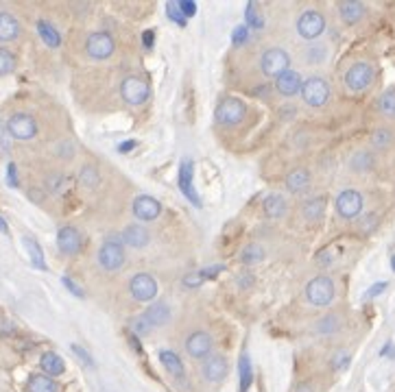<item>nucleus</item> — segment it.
Wrapping results in <instances>:
<instances>
[{"label":"nucleus","instance_id":"f257e3e1","mask_svg":"<svg viewBox=\"0 0 395 392\" xmlns=\"http://www.w3.org/2000/svg\"><path fill=\"white\" fill-rule=\"evenodd\" d=\"M374 81H376V68H374V63L365 61V59L354 61L343 75L345 89L352 91V94H363V91H367L371 85H374Z\"/></svg>","mask_w":395,"mask_h":392},{"label":"nucleus","instance_id":"f03ea898","mask_svg":"<svg viewBox=\"0 0 395 392\" xmlns=\"http://www.w3.org/2000/svg\"><path fill=\"white\" fill-rule=\"evenodd\" d=\"M96 260H99V266L105 272H118V270H123L125 264H127V251H125L123 238L120 236H107V240L99 248Z\"/></svg>","mask_w":395,"mask_h":392},{"label":"nucleus","instance_id":"7ed1b4c3","mask_svg":"<svg viewBox=\"0 0 395 392\" xmlns=\"http://www.w3.org/2000/svg\"><path fill=\"white\" fill-rule=\"evenodd\" d=\"M306 298H308V303L315 308H327L334 303L337 298V284L332 277L327 274H317L308 282L306 286Z\"/></svg>","mask_w":395,"mask_h":392},{"label":"nucleus","instance_id":"20e7f679","mask_svg":"<svg viewBox=\"0 0 395 392\" xmlns=\"http://www.w3.org/2000/svg\"><path fill=\"white\" fill-rule=\"evenodd\" d=\"M327 29V20L319 9H303L295 20V31L303 42H317Z\"/></svg>","mask_w":395,"mask_h":392},{"label":"nucleus","instance_id":"39448f33","mask_svg":"<svg viewBox=\"0 0 395 392\" xmlns=\"http://www.w3.org/2000/svg\"><path fill=\"white\" fill-rule=\"evenodd\" d=\"M299 94H301V99H303L306 105L319 109V107H325L327 101H330L332 85H330V81H327L325 77L313 75V77H308V79L301 83V91H299Z\"/></svg>","mask_w":395,"mask_h":392},{"label":"nucleus","instance_id":"423d86ee","mask_svg":"<svg viewBox=\"0 0 395 392\" xmlns=\"http://www.w3.org/2000/svg\"><path fill=\"white\" fill-rule=\"evenodd\" d=\"M291 68V55L280 49V46H271L260 55V72L267 79H277L282 72H287Z\"/></svg>","mask_w":395,"mask_h":392},{"label":"nucleus","instance_id":"0eeeda50","mask_svg":"<svg viewBox=\"0 0 395 392\" xmlns=\"http://www.w3.org/2000/svg\"><path fill=\"white\" fill-rule=\"evenodd\" d=\"M245 116H247V105L236 96L223 99L214 111V120L221 127H236L245 120Z\"/></svg>","mask_w":395,"mask_h":392},{"label":"nucleus","instance_id":"6e6552de","mask_svg":"<svg viewBox=\"0 0 395 392\" xmlns=\"http://www.w3.org/2000/svg\"><path fill=\"white\" fill-rule=\"evenodd\" d=\"M363 207H365V198L356 188H347L343 192H339L337 201H334V210L337 216L341 220H356L363 214Z\"/></svg>","mask_w":395,"mask_h":392},{"label":"nucleus","instance_id":"1a4fd4ad","mask_svg":"<svg viewBox=\"0 0 395 392\" xmlns=\"http://www.w3.org/2000/svg\"><path fill=\"white\" fill-rule=\"evenodd\" d=\"M85 53L94 61H105L116 53V39L107 31H94L85 39Z\"/></svg>","mask_w":395,"mask_h":392},{"label":"nucleus","instance_id":"9d476101","mask_svg":"<svg viewBox=\"0 0 395 392\" xmlns=\"http://www.w3.org/2000/svg\"><path fill=\"white\" fill-rule=\"evenodd\" d=\"M120 96L127 105L131 107H140L151 99V87L144 79L129 75L120 81Z\"/></svg>","mask_w":395,"mask_h":392},{"label":"nucleus","instance_id":"9b49d317","mask_svg":"<svg viewBox=\"0 0 395 392\" xmlns=\"http://www.w3.org/2000/svg\"><path fill=\"white\" fill-rule=\"evenodd\" d=\"M7 131L13 140H20V142H27V140H33L39 131V125L37 120L31 116L27 111H18L13 116L7 120Z\"/></svg>","mask_w":395,"mask_h":392},{"label":"nucleus","instance_id":"f8f14e48","mask_svg":"<svg viewBox=\"0 0 395 392\" xmlns=\"http://www.w3.org/2000/svg\"><path fill=\"white\" fill-rule=\"evenodd\" d=\"M129 292L140 303L153 301V298L158 296V282H156V277L149 274V272H136L134 277H131V282H129Z\"/></svg>","mask_w":395,"mask_h":392},{"label":"nucleus","instance_id":"ddd939ff","mask_svg":"<svg viewBox=\"0 0 395 392\" xmlns=\"http://www.w3.org/2000/svg\"><path fill=\"white\" fill-rule=\"evenodd\" d=\"M186 353L192 360H206L208 355L214 353V340L208 331L203 329H194L188 338H186Z\"/></svg>","mask_w":395,"mask_h":392},{"label":"nucleus","instance_id":"4468645a","mask_svg":"<svg viewBox=\"0 0 395 392\" xmlns=\"http://www.w3.org/2000/svg\"><path fill=\"white\" fill-rule=\"evenodd\" d=\"M227 373H230V364L221 353H212L201 362V375L208 384H223Z\"/></svg>","mask_w":395,"mask_h":392},{"label":"nucleus","instance_id":"2eb2a0df","mask_svg":"<svg viewBox=\"0 0 395 392\" xmlns=\"http://www.w3.org/2000/svg\"><path fill=\"white\" fill-rule=\"evenodd\" d=\"M57 246H59V253L65 258H73L81 251L83 246V238H81V232L73 225H65L57 232Z\"/></svg>","mask_w":395,"mask_h":392},{"label":"nucleus","instance_id":"dca6fc26","mask_svg":"<svg viewBox=\"0 0 395 392\" xmlns=\"http://www.w3.org/2000/svg\"><path fill=\"white\" fill-rule=\"evenodd\" d=\"M177 183H180L182 194L194 207H201V198H199V194H196V190H194V164H192L190 159H184L182 164H180V179H177Z\"/></svg>","mask_w":395,"mask_h":392},{"label":"nucleus","instance_id":"f3484780","mask_svg":"<svg viewBox=\"0 0 395 392\" xmlns=\"http://www.w3.org/2000/svg\"><path fill=\"white\" fill-rule=\"evenodd\" d=\"M131 210H134V216L142 222H151V220H158L162 214V205L158 198H153L149 194H140L136 196L134 205H131Z\"/></svg>","mask_w":395,"mask_h":392},{"label":"nucleus","instance_id":"a211bd4d","mask_svg":"<svg viewBox=\"0 0 395 392\" xmlns=\"http://www.w3.org/2000/svg\"><path fill=\"white\" fill-rule=\"evenodd\" d=\"M301 83H303L301 75L297 70H293V68H289L287 72H282L275 79V91H277L280 96H284V99H293V96H297L299 91H301Z\"/></svg>","mask_w":395,"mask_h":392},{"label":"nucleus","instance_id":"6ab92c4d","mask_svg":"<svg viewBox=\"0 0 395 392\" xmlns=\"http://www.w3.org/2000/svg\"><path fill=\"white\" fill-rule=\"evenodd\" d=\"M301 59L306 65H313V68H321L330 61V46L325 42L317 39V42H311L306 49L301 51Z\"/></svg>","mask_w":395,"mask_h":392},{"label":"nucleus","instance_id":"aec40b11","mask_svg":"<svg viewBox=\"0 0 395 392\" xmlns=\"http://www.w3.org/2000/svg\"><path fill=\"white\" fill-rule=\"evenodd\" d=\"M120 238H123V244L125 246H131V248H144L146 244H149V240H151V236H149V229L146 227H142V225H138V222H131V225H127L125 229H123V234H120Z\"/></svg>","mask_w":395,"mask_h":392},{"label":"nucleus","instance_id":"412c9836","mask_svg":"<svg viewBox=\"0 0 395 392\" xmlns=\"http://www.w3.org/2000/svg\"><path fill=\"white\" fill-rule=\"evenodd\" d=\"M311 183H313V175H311V170L308 168H293L289 175H287V179H284V186H287V190L289 192H293V194H303L306 190L311 188Z\"/></svg>","mask_w":395,"mask_h":392},{"label":"nucleus","instance_id":"4be33fe9","mask_svg":"<svg viewBox=\"0 0 395 392\" xmlns=\"http://www.w3.org/2000/svg\"><path fill=\"white\" fill-rule=\"evenodd\" d=\"M160 362H162V366H164V371L173 377V379H177V381H184L186 379V368H184V362H182V358L175 353V351H170V349H162L160 351Z\"/></svg>","mask_w":395,"mask_h":392},{"label":"nucleus","instance_id":"5701e85b","mask_svg":"<svg viewBox=\"0 0 395 392\" xmlns=\"http://www.w3.org/2000/svg\"><path fill=\"white\" fill-rule=\"evenodd\" d=\"M339 15L347 27H354L367 15V7L358 0H345V3L339 5Z\"/></svg>","mask_w":395,"mask_h":392},{"label":"nucleus","instance_id":"b1692460","mask_svg":"<svg viewBox=\"0 0 395 392\" xmlns=\"http://www.w3.org/2000/svg\"><path fill=\"white\" fill-rule=\"evenodd\" d=\"M262 210H265V216L271 220H277L282 216H287L289 212V201L284 198L282 194H267L265 201H262Z\"/></svg>","mask_w":395,"mask_h":392},{"label":"nucleus","instance_id":"393cba45","mask_svg":"<svg viewBox=\"0 0 395 392\" xmlns=\"http://www.w3.org/2000/svg\"><path fill=\"white\" fill-rule=\"evenodd\" d=\"M142 316L151 325V329H158V327H164V325H168V322H170V308L166 303L158 301V303L149 305Z\"/></svg>","mask_w":395,"mask_h":392},{"label":"nucleus","instance_id":"a878e982","mask_svg":"<svg viewBox=\"0 0 395 392\" xmlns=\"http://www.w3.org/2000/svg\"><path fill=\"white\" fill-rule=\"evenodd\" d=\"M39 368H42V373L44 375H49V377H59L65 373V362L59 353L55 351H46V353H42L39 358Z\"/></svg>","mask_w":395,"mask_h":392},{"label":"nucleus","instance_id":"bb28decb","mask_svg":"<svg viewBox=\"0 0 395 392\" xmlns=\"http://www.w3.org/2000/svg\"><path fill=\"white\" fill-rule=\"evenodd\" d=\"M20 33V20L9 11H0V42H15Z\"/></svg>","mask_w":395,"mask_h":392},{"label":"nucleus","instance_id":"cd10ccee","mask_svg":"<svg viewBox=\"0 0 395 392\" xmlns=\"http://www.w3.org/2000/svg\"><path fill=\"white\" fill-rule=\"evenodd\" d=\"M35 27H37V33H39V37H42V42L49 46V49H59L61 46V33L57 31V27L53 25L51 20H46V18H39L37 22H35Z\"/></svg>","mask_w":395,"mask_h":392},{"label":"nucleus","instance_id":"c85d7f7f","mask_svg":"<svg viewBox=\"0 0 395 392\" xmlns=\"http://www.w3.org/2000/svg\"><path fill=\"white\" fill-rule=\"evenodd\" d=\"M323 212H325V196H313L308 201H303L301 205V218L306 222H319L323 218Z\"/></svg>","mask_w":395,"mask_h":392},{"label":"nucleus","instance_id":"c756f323","mask_svg":"<svg viewBox=\"0 0 395 392\" xmlns=\"http://www.w3.org/2000/svg\"><path fill=\"white\" fill-rule=\"evenodd\" d=\"M341 327H343V320L339 314H325L315 322V334L323 336V338H330V336H337L341 331Z\"/></svg>","mask_w":395,"mask_h":392},{"label":"nucleus","instance_id":"7c9ffc66","mask_svg":"<svg viewBox=\"0 0 395 392\" xmlns=\"http://www.w3.org/2000/svg\"><path fill=\"white\" fill-rule=\"evenodd\" d=\"M27 392H61V388L53 377L44 373H35L27 381Z\"/></svg>","mask_w":395,"mask_h":392},{"label":"nucleus","instance_id":"2f4dec72","mask_svg":"<svg viewBox=\"0 0 395 392\" xmlns=\"http://www.w3.org/2000/svg\"><path fill=\"white\" fill-rule=\"evenodd\" d=\"M238 379H240V388H238L240 392H247L253 384V368L247 353H243L238 360Z\"/></svg>","mask_w":395,"mask_h":392},{"label":"nucleus","instance_id":"473e14b6","mask_svg":"<svg viewBox=\"0 0 395 392\" xmlns=\"http://www.w3.org/2000/svg\"><path fill=\"white\" fill-rule=\"evenodd\" d=\"M22 244H25V248H27V253H29L31 264H33L37 270H46V260H44V251H42V246L37 244V240L31 238V236H25V238H22Z\"/></svg>","mask_w":395,"mask_h":392},{"label":"nucleus","instance_id":"72a5a7b5","mask_svg":"<svg viewBox=\"0 0 395 392\" xmlns=\"http://www.w3.org/2000/svg\"><path fill=\"white\" fill-rule=\"evenodd\" d=\"M374 166H376V159L371 151H356L352 159H349V168L356 172H369Z\"/></svg>","mask_w":395,"mask_h":392},{"label":"nucleus","instance_id":"f704fd0d","mask_svg":"<svg viewBox=\"0 0 395 392\" xmlns=\"http://www.w3.org/2000/svg\"><path fill=\"white\" fill-rule=\"evenodd\" d=\"M79 183L85 188V190H94L99 188V183H101V172L94 164H85L79 172Z\"/></svg>","mask_w":395,"mask_h":392},{"label":"nucleus","instance_id":"c9c22d12","mask_svg":"<svg viewBox=\"0 0 395 392\" xmlns=\"http://www.w3.org/2000/svg\"><path fill=\"white\" fill-rule=\"evenodd\" d=\"M378 111L387 118H395V87H389L384 89L382 94L378 96V103H376Z\"/></svg>","mask_w":395,"mask_h":392},{"label":"nucleus","instance_id":"e433bc0d","mask_svg":"<svg viewBox=\"0 0 395 392\" xmlns=\"http://www.w3.org/2000/svg\"><path fill=\"white\" fill-rule=\"evenodd\" d=\"M393 142H395V133H393L391 129H387V127L376 129V131H374V135H371V146L378 148V151L389 148Z\"/></svg>","mask_w":395,"mask_h":392},{"label":"nucleus","instance_id":"4c0bfd02","mask_svg":"<svg viewBox=\"0 0 395 392\" xmlns=\"http://www.w3.org/2000/svg\"><path fill=\"white\" fill-rule=\"evenodd\" d=\"M265 248H262L260 244H247L245 248H243V253H240V262L243 264H247V266H251V264H260L262 260H265Z\"/></svg>","mask_w":395,"mask_h":392},{"label":"nucleus","instance_id":"58836bf2","mask_svg":"<svg viewBox=\"0 0 395 392\" xmlns=\"http://www.w3.org/2000/svg\"><path fill=\"white\" fill-rule=\"evenodd\" d=\"M15 68H18V57L9 49H5V46H0V77L15 72Z\"/></svg>","mask_w":395,"mask_h":392},{"label":"nucleus","instance_id":"ea45409f","mask_svg":"<svg viewBox=\"0 0 395 392\" xmlns=\"http://www.w3.org/2000/svg\"><path fill=\"white\" fill-rule=\"evenodd\" d=\"M245 20H247V29H262L265 27V18L260 13V7L258 3H247L245 7Z\"/></svg>","mask_w":395,"mask_h":392},{"label":"nucleus","instance_id":"a19ab883","mask_svg":"<svg viewBox=\"0 0 395 392\" xmlns=\"http://www.w3.org/2000/svg\"><path fill=\"white\" fill-rule=\"evenodd\" d=\"M65 190V175L63 172H51L46 177V192L53 194V196H59L63 194Z\"/></svg>","mask_w":395,"mask_h":392},{"label":"nucleus","instance_id":"79ce46f5","mask_svg":"<svg viewBox=\"0 0 395 392\" xmlns=\"http://www.w3.org/2000/svg\"><path fill=\"white\" fill-rule=\"evenodd\" d=\"M129 331L136 334V336H146V334H151V325L144 320V316L140 314V316L129 320Z\"/></svg>","mask_w":395,"mask_h":392},{"label":"nucleus","instance_id":"37998d69","mask_svg":"<svg viewBox=\"0 0 395 392\" xmlns=\"http://www.w3.org/2000/svg\"><path fill=\"white\" fill-rule=\"evenodd\" d=\"M166 15H168L177 27H186V25H188V20L184 18V13L180 11V5L175 3V0H173V3H166Z\"/></svg>","mask_w":395,"mask_h":392},{"label":"nucleus","instance_id":"c03bdc74","mask_svg":"<svg viewBox=\"0 0 395 392\" xmlns=\"http://www.w3.org/2000/svg\"><path fill=\"white\" fill-rule=\"evenodd\" d=\"M249 35H251V31L247 29V25H238V27L232 31V44H234V46H243V44H247Z\"/></svg>","mask_w":395,"mask_h":392},{"label":"nucleus","instance_id":"a18cd8bd","mask_svg":"<svg viewBox=\"0 0 395 392\" xmlns=\"http://www.w3.org/2000/svg\"><path fill=\"white\" fill-rule=\"evenodd\" d=\"M347 364H349V353L345 349L337 351L334 358H332V362H330L332 371H343V368H347Z\"/></svg>","mask_w":395,"mask_h":392},{"label":"nucleus","instance_id":"49530a36","mask_svg":"<svg viewBox=\"0 0 395 392\" xmlns=\"http://www.w3.org/2000/svg\"><path fill=\"white\" fill-rule=\"evenodd\" d=\"M70 349H73V353H75V355H77V358H79L87 368H94V358H92L90 353H87V351L81 347V344H73Z\"/></svg>","mask_w":395,"mask_h":392},{"label":"nucleus","instance_id":"de8ad7c7","mask_svg":"<svg viewBox=\"0 0 395 392\" xmlns=\"http://www.w3.org/2000/svg\"><path fill=\"white\" fill-rule=\"evenodd\" d=\"M177 5H180V11L184 13V18H186V20L196 15V3H194V0H180Z\"/></svg>","mask_w":395,"mask_h":392},{"label":"nucleus","instance_id":"09e8293b","mask_svg":"<svg viewBox=\"0 0 395 392\" xmlns=\"http://www.w3.org/2000/svg\"><path fill=\"white\" fill-rule=\"evenodd\" d=\"M61 282H63V286L68 288V290H70V292H73L77 298H85V290H83L79 284H75V282L70 279V277H61Z\"/></svg>","mask_w":395,"mask_h":392},{"label":"nucleus","instance_id":"8fccbe9b","mask_svg":"<svg viewBox=\"0 0 395 392\" xmlns=\"http://www.w3.org/2000/svg\"><path fill=\"white\" fill-rule=\"evenodd\" d=\"M201 284H203V279H201V274H199V272H190V274H186V277H184V282H182L184 288H199Z\"/></svg>","mask_w":395,"mask_h":392},{"label":"nucleus","instance_id":"3c124183","mask_svg":"<svg viewBox=\"0 0 395 392\" xmlns=\"http://www.w3.org/2000/svg\"><path fill=\"white\" fill-rule=\"evenodd\" d=\"M7 186L9 188H18L20 186V181H18V168L13 161H9L7 164Z\"/></svg>","mask_w":395,"mask_h":392},{"label":"nucleus","instance_id":"603ef678","mask_svg":"<svg viewBox=\"0 0 395 392\" xmlns=\"http://www.w3.org/2000/svg\"><path fill=\"white\" fill-rule=\"evenodd\" d=\"M387 290V282H378V284H374V286H371L367 292H365V298H367V301H369V298H376L378 294H382Z\"/></svg>","mask_w":395,"mask_h":392},{"label":"nucleus","instance_id":"864d4df0","mask_svg":"<svg viewBox=\"0 0 395 392\" xmlns=\"http://www.w3.org/2000/svg\"><path fill=\"white\" fill-rule=\"evenodd\" d=\"M221 270H223V266H210V268H201V270H196V272H199L201 279L206 282V279H214V277L221 272Z\"/></svg>","mask_w":395,"mask_h":392},{"label":"nucleus","instance_id":"5fc2aeb1","mask_svg":"<svg viewBox=\"0 0 395 392\" xmlns=\"http://www.w3.org/2000/svg\"><path fill=\"white\" fill-rule=\"evenodd\" d=\"M153 44H156V31L149 29V31L142 33V46H144L146 51H151V49H153Z\"/></svg>","mask_w":395,"mask_h":392},{"label":"nucleus","instance_id":"6e6d98bb","mask_svg":"<svg viewBox=\"0 0 395 392\" xmlns=\"http://www.w3.org/2000/svg\"><path fill=\"white\" fill-rule=\"evenodd\" d=\"M44 194H46V190H37V188L29 190V198L33 203H44Z\"/></svg>","mask_w":395,"mask_h":392},{"label":"nucleus","instance_id":"4d7b16f0","mask_svg":"<svg viewBox=\"0 0 395 392\" xmlns=\"http://www.w3.org/2000/svg\"><path fill=\"white\" fill-rule=\"evenodd\" d=\"M295 392H317V390H315L313 381H299L295 386Z\"/></svg>","mask_w":395,"mask_h":392},{"label":"nucleus","instance_id":"13d9d810","mask_svg":"<svg viewBox=\"0 0 395 392\" xmlns=\"http://www.w3.org/2000/svg\"><path fill=\"white\" fill-rule=\"evenodd\" d=\"M127 338H129V344H131V347H134V349H136V353H142V344H140L138 336L129 331V336H127Z\"/></svg>","mask_w":395,"mask_h":392},{"label":"nucleus","instance_id":"bf43d9fd","mask_svg":"<svg viewBox=\"0 0 395 392\" xmlns=\"http://www.w3.org/2000/svg\"><path fill=\"white\" fill-rule=\"evenodd\" d=\"M136 144H138L136 140H127V142H123V144L118 146V151H120V153H129V151L136 148Z\"/></svg>","mask_w":395,"mask_h":392},{"label":"nucleus","instance_id":"052dcab7","mask_svg":"<svg viewBox=\"0 0 395 392\" xmlns=\"http://www.w3.org/2000/svg\"><path fill=\"white\" fill-rule=\"evenodd\" d=\"M0 234H5V236H9V225H7V220L0 216Z\"/></svg>","mask_w":395,"mask_h":392},{"label":"nucleus","instance_id":"680f3d73","mask_svg":"<svg viewBox=\"0 0 395 392\" xmlns=\"http://www.w3.org/2000/svg\"><path fill=\"white\" fill-rule=\"evenodd\" d=\"M391 264H393V270H395V255L391 258Z\"/></svg>","mask_w":395,"mask_h":392},{"label":"nucleus","instance_id":"e2e57ef3","mask_svg":"<svg viewBox=\"0 0 395 392\" xmlns=\"http://www.w3.org/2000/svg\"><path fill=\"white\" fill-rule=\"evenodd\" d=\"M0 320H3V314H0Z\"/></svg>","mask_w":395,"mask_h":392}]
</instances>
